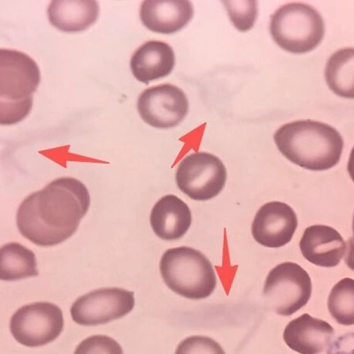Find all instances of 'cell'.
Here are the masks:
<instances>
[{"instance_id":"obj_10","label":"cell","mask_w":354,"mask_h":354,"mask_svg":"<svg viewBox=\"0 0 354 354\" xmlns=\"http://www.w3.org/2000/svg\"><path fill=\"white\" fill-rule=\"evenodd\" d=\"M138 110L143 121L151 127L171 129L187 115L189 101L181 88L172 84H160L141 93Z\"/></svg>"},{"instance_id":"obj_18","label":"cell","mask_w":354,"mask_h":354,"mask_svg":"<svg viewBox=\"0 0 354 354\" xmlns=\"http://www.w3.org/2000/svg\"><path fill=\"white\" fill-rule=\"evenodd\" d=\"M37 259L32 251L18 243H8L0 250V278L17 281L39 276Z\"/></svg>"},{"instance_id":"obj_27","label":"cell","mask_w":354,"mask_h":354,"mask_svg":"<svg viewBox=\"0 0 354 354\" xmlns=\"http://www.w3.org/2000/svg\"><path fill=\"white\" fill-rule=\"evenodd\" d=\"M353 240H354V214H353Z\"/></svg>"},{"instance_id":"obj_13","label":"cell","mask_w":354,"mask_h":354,"mask_svg":"<svg viewBox=\"0 0 354 354\" xmlns=\"http://www.w3.org/2000/svg\"><path fill=\"white\" fill-rule=\"evenodd\" d=\"M334 335V328L328 322L305 314L289 322L283 340L300 354H320L330 348Z\"/></svg>"},{"instance_id":"obj_5","label":"cell","mask_w":354,"mask_h":354,"mask_svg":"<svg viewBox=\"0 0 354 354\" xmlns=\"http://www.w3.org/2000/svg\"><path fill=\"white\" fill-rule=\"evenodd\" d=\"M270 33L281 48L292 53L315 50L324 39L325 24L322 15L305 3H290L272 15Z\"/></svg>"},{"instance_id":"obj_15","label":"cell","mask_w":354,"mask_h":354,"mask_svg":"<svg viewBox=\"0 0 354 354\" xmlns=\"http://www.w3.org/2000/svg\"><path fill=\"white\" fill-rule=\"evenodd\" d=\"M151 226L158 238L173 241L183 238L192 225V212L187 204L175 195H167L154 205Z\"/></svg>"},{"instance_id":"obj_21","label":"cell","mask_w":354,"mask_h":354,"mask_svg":"<svg viewBox=\"0 0 354 354\" xmlns=\"http://www.w3.org/2000/svg\"><path fill=\"white\" fill-rule=\"evenodd\" d=\"M223 5L232 21L239 31H248L254 26L258 15L256 1H224Z\"/></svg>"},{"instance_id":"obj_25","label":"cell","mask_w":354,"mask_h":354,"mask_svg":"<svg viewBox=\"0 0 354 354\" xmlns=\"http://www.w3.org/2000/svg\"><path fill=\"white\" fill-rule=\"evenodd\" d=\"M346 255V263L347 267L354 271V240L353 238L348 239L347 242V250Z\"/></svg>"},{"instance_id":"obj_24","label":"cell","mask_w":354,"mask_h":354,"mask_svg":"<svg viewBox=\"0 0 354 354\" xmlns=\"http://www.w3.org/2000/svg\"><path fill=\"white\" fill-rule=\"evenodd\" d=\"M328 354H354V332L334 341L328 350Z\"/></svg>"},{"instance_id":"obj_9","label":"cell","mask_w":354,"mask_h":354,"mask_svg":"<svg viewBox=\"0 0 354 354\" xmlns=\"http://www.w3.org/2000/svg\"><path fill=\"white\" fill-rule=\"evenodd\" d=\"M134 306V292L121 288H103L75 300L71 313L75 324L96 326L127 315Z\"/></svg>"},{"instance_id":"obj_3","label":"cell","mask_w":354,"mask_h":354,"mask_svg":"<svg viewBox=\"0 0 354 354\" xmlns=\"http://www.w3.org/2000/svg\"><path fill=\"white\" fill-rule=\"evenodd\" d=\"M40 71L30 56L15 50H0V123L15 124L28 115Z\"/></svg>"},{"instance_id":"obj_16","label":"cell","mask_w":354,"mask_h":354,"mask_svg":"<svg viewBox=\"0 0 354 354\" xmlns=\"http://www.w3.org/2000/svg\"><path fill=\"white\" fill-rule=\"evenodd\" d=\"M175 64V53L169 44L149 41L132 55L131 69L138 81L148 84L171 74Z\"/></svg>"},{"instance_id":"obj_26","label":"cell","mask_w":354,"mask_h":354,"mask_svg":"<svg viewBox=\"0 0 354 354\" xmlns=\"http://www.w3.org/2000/svg\"><path fill=\"white\" fill-rule=\"evenodd\" d=\"M347 170H348L351 178H352L353 182L354 183V147L353 148L352 153L350 154Z\"/></svg>"},{"instance_id":"obj_11","label":"cell","mask_w":354,"mask_h":354,"mask_svg":"<svg viewBox=\"0 0 354 354\" xmlns=\"http://www.w3.org/2000/svg\"><path fill=\"white\" fill-rule=\"evenodd\" d=\"M298 217L289 205L270 202L259 209L252 226L255 241L268 248H279L292 241Z\"/></svg>"},{"instance_id":"obj_6","label":"cell","mask_w":354,"mask_h":354,"mask_svg":"<svg viewBox=\"0 0 354 354\" xmlns=\"http://www.w3.org/2000/svg\"><path fill=\"white\" fill-rule=\"evenodd\" d=\"M312 290L308 272L293 262H284L268 274L263 290L266 305L277 315L290 316L308 304Z\"/></svg>"},{"instance_id":"obj_4","label":"cell","mask_w":354,"mask_h":354,"mask_svg":"<svg viewBox=\"0 0 354 354\" xmlns=\"http://www.w3.org/2000/svg\"><path fill=\"white\" fill-rule=\"evenodd\" d=\"M160 270L166 286L186 299H207L216 288V274L210 261L187 246L167 250L161 258Z\"/></svg>"},{"instance_id":"obj_20","label":"cell","mask_w":354,"mask_h":354,"mask_svg":"<svg viewBox=\"0 0 354 354\" xmlns=\"http://www.w3.org/2000/svg\"><path fill=\"white\" fill-rule=\"evenodd\" d=\"M332 318L341 325H354V280L344 278L332 288L328 299Z\"/></svg>"},{"instance_id":"obj_1","label":"cell","mask_w":354,"mask_h":354,"mask_svg":"<svg viewBox=\"0 0 354 354\" xmlns=\"http://www.w3.org/2000/svg\"><path fill=\"white\" fill-rule=\"evenodd\" d=\"M90 205L86 186L62 177L22 201L17 216L19 232L37 245H59L77 232Z\"/></svg>"},{"instance_id":"obj_23","label":"cell","mask_w":354,"mask_h":354,"mask_svg":"<svg viewBox=\"0 0 354 354\" xmlns=\"http://www.w3.org/2000/svg\"><path fill=\"white\" fill-rule=\"evenodd\" d=\"M175 354H226L213 338L192 336L185 338L177 346Z\"/></svg>"},{"instance_id":"obj_19","label":"cell","mask_w":354,"mask_h":354,"mask_svg":"<svg viewBox=\"0 0 354 354\" xmlns=\"http://www.w3.org/2000/svg\"><path fill=\"white\" fill-rule=\"evenodd\" d=\"M328 88L337 96L354 99V48L337 50L325 68Z\"/></svg>"},{"instance_id":"obj_17","label":"cell","mask_w":354,"mask_h":354,"mask_svg":"<svg viewBox=\"0 0 354 354\" xmlns=\"http://www.w3.org/2000/svg\"><path fill=\"white\" fill-rule=\"evenodd\" d=\"M100 15L94 0H53L47 9L50 24L63 32H80L93 26Z\"/></svg>"},{"instance_id":"obj_8","label":"cell","mask_w":354,"mask_h":354,"mask_svg":"<svg viewBox=\"0 0 354 354\" xmlns=\"http://www.w3.org/2000/svg\"><path fill=\"white\" fill-rule=\"evenodd\" d=\"M64 318L62 309L49 302L22 306L12 316V337L22 346L39 347L53 342L62 334Z\"/></svg>"},{"instance_id":"obj_14","label":"cell","mask_w":354,"mask_h":354,"mask_svg":"<svg viewBox=\"0 0 354 354\" xmlns=\"http://www.w3.org/2000/svg\"><path fill=\"white\" fill-rule=\"evenodd\" d=\"M299 248L306 261L324 268L336 267L346 251V243L336 230L314 225L305 230Z\"/></svg>"},{"instance_id":"obj_12","label":"cell","mask_w":354,"mask_h":354,"mask_svg":"<svg viewBox=\"0 0 354 354\" xmlns=\"http://www.w3.org/2000/svg\"><path fill=\"white\" fill-rule=\"evenodd\" d=\"M140 20L153 32H178L192 21L194 5L188 0H145L140 8Z\"/></svg>"},{"instance_id":"obj_2","label":"cell","mask_w":354,"mask_h":354,"mask_svg":"<svg viewBox=\"0 0 354 354\" xmlns=\"http://www.w3.org/2000/svg\"><path fill=\"white\" fill-rule=\"evenodd\" d=\"M274 139L286 159L313 171H324L336 166L344 148L343 138L336 129L310 120L283 125Z\"/></svg>"},{"instance_id":"obj_22","label":"cell","mask_w":354,"mask_h":354,"mask_svg":"<svg viewBox=\"0 0 354 354\" xmlns=\"http://www.w3.org/2000/svg\"><path fill=\"white\" fill-rule=\"evenodd\" d=\"M74 354H123V351L112 337L95 335L79 344Z\"/></svg>"},{"instance_id":"obj_7","label":"cell","mask_w":354,"mask_h":354,"mask_svg":"<svg viewBox=\"0 0 354 354\" xmlns=\"http://www.w3.org/2000/svg\"><path fill=\"white\" fill-rule=\"evenodd\" d=\"M226 180L223 161L208 153L188 155L180 162L176 174L180 191L197 201L216 198L223 191Z\"/></svg>"}]
</instances>
